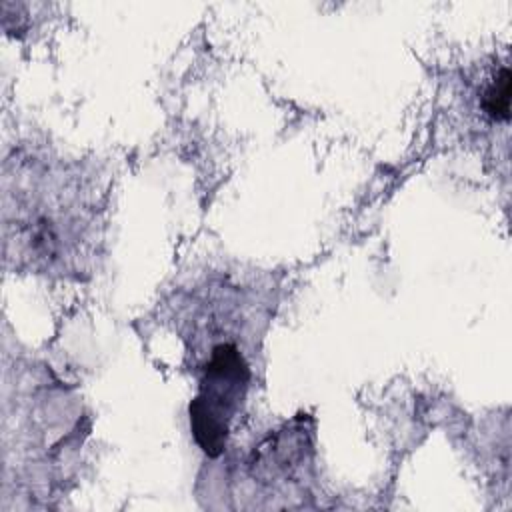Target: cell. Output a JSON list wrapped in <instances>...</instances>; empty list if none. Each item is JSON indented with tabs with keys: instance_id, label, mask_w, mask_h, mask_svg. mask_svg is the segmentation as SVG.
Returning a JSON list of instances; mask_svg holds the SVG:
<instances>
[{
	"instance_id": "cell-2",
	"label": "cell",
	"mask_w": 512,
	"mask_h": 512,
	"mask_svg": "<svg viewBox=\"0 0 512 512\" xmlns=\"http://www.w3.org/2000/svg\"><path fill=\"white\" fill-rule=\"evenodd\" d=\"M486 112L496 120H508L510 116V70L504 66L492 86L484 92L482 100Z\"/></svg>"
},
{
	"instance_id": "cell-1",
	"label": "cell",
	"mask_w": 512,
	"mask_h": 512,
	"mask_svg": "<svg viewBox=\"0 0 512 512\" xmlns=\"http://www.w3.org/2000/svg\"><path fill=\"white\" fill-rule=\"evenodd\" d=\"M248 380L250 368L236 344L224 342L212 348L198 392L188 406L192 436L206 456L216 458L224 452Z\"/></svg>"
}]
</instances>
